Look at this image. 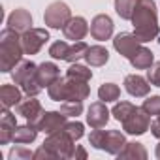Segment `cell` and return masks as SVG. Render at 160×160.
<instances>
[{"label":"cell","instance_id":"7c38bea8","mask_svg":"<svg viewBox=\"0 0 160 160\" xmlns=\"http://www.w3.org/2000/svg\"><path fill=\"white\" fill-rule=\"evenodd\" d=\"M89 23H87V19L85 17H72L66 25H64V28H62V34H64V38L66 40H72V42H81L87 34H89Z\"/></svg>","mask_w":160,"mask_h":160},{"label":"cell","instance_id":"484cf974","mask_svg":"<svg viewBox=\"0 0 160 160\" xmlns=\"http://www.w3.org/2000/svg\"><path fill=\"white\" fill-rule=\"evenodd\" d=\"M138 6V0H115V12L121 19L130 21L134 15V10Z\"/></svg>","mask_w":160,"mask_h":160},{"label":"cell","instance_id":"e575fe53","mask_svg":"<svg viewBox=\"0 0 160 160\" xmlns=\"http://www.w3.org/2000/svg\"><path fill=\"white\" fill-rule=\"evenodd\" d=\"M147 79H149V83L152 87H158L160 89V60L154 62L149 70H147Z\"/></svg>","mask_w":160,"mask_h":160},{"label":"cell","instance_id":"603a6c76","mask_svg":"<svg viewBox=\"0 0 160 160\" xmlns=\"http://www.w3.org/2000/svg\"><path fill=\"white\" fill-rule=\"evenodd\" d=\"M119 160H128V158H136V160H145L147 158V149L138 143V141H130L124 145V149L117 154Z\"/></svg>","mask_w":160,"mask_h":160},{"label":"cell","instance_id":"cb8c5ba5","mask_svg":"<svg viewBox=\"0 0 160 160\" xmlns=\"http://www.w3.org/2000/svg\"><path fill=\"white\" fill-rule=\"evenodd\" d=\"M130 62H132V66H134L136 70H149V68L154 64V55L151 53V49L139 47L138 53L130 58Z\"/></svg>","mask_w":160,"mask_h":160},{"label":"cell","instance_id":"4fadbf2b","mask_svg":"<svg viewBox=\"0 0 160 160\" xmlns=\"http://www.w3.org/2000/svg\"><path fill=\"white\" fill-rule=\"evenodd\" d=\"M113 27L115 25H113L111 17L106 15V13H100L91 23V36L94 40H98V42H106V40H109L113 36Z\"/></svg>","mask_w":160,"mask_h":160},{"label":"cell","instance_id":"7402d4cb","mask_svg":"<svg viewBox=\"0 0 160 160\" xmlns=\"http://www.w3.org/2000/svg\"><path fill=\"white\" fill-rule=\"evenodd\" d=\"M38 128L34 126V124H23V126H15V130H13V143H23V145H27V143H32L36 138H38Z\"/></svg>","mask_w":160,"mask_h":160},{"label":"cell","instance_id":"d4e9b609","mask_svg":"<svg viewBox=\"0 0 160 160\" xmlns=\"http://www.w3.org/2000/svg\"><path fill=\"white\" fill-rule=\"evenodd\" d=\"M119 96H121V89H119V85H115V83H104V85H100V89H98V98L102 100V102H115V100H119Z\"/></svg>","mask_w":160,"mask_h":160},{"label":"cell","instance_id":"d6a6232c","mask_svg":"<svg viewBox=\"0 0 160 160\" xmlns=\"http://www.w3.org/2000/svg\"><path fill=\"white\" fill-rule=\"evenodd\" d=\"M8 158L10 160H30V158H34V152L30 149L23 147V143H19L8 152Z\"/></svg>","mask_w":160,"mask_h":160},{"label":"cell","instance_id":"3957f363","mask_svg":"<svg viewBox=\"0 0 160 160\" xmlns=\"http://www.w3.org/2000/svg\"><path fill=\"white\" fill-rule=\"evenodd\" d=\"M25 49L19 38V32L12 28H4L0 32V72H12L23 60Z\"/></svg>","mask_w":160,"mask_h":160},{"label":"cell","instance_id":"9a60e30c","mask_svg":"<svg viewBox=\"0 0 160 160\" xmlns=\"http://www.w3.org/2000/svg\"><path fill=\"white\" fill-rule=\"evenodd\" d=\"M124 89L130 96H136V98H143L149 94L151 91V85H149V79H145L143 75H138V73H130L124 77Z\"/></svg>","mask_w":160,"mask_h":160},{"label":"cell","instance_id":"ffe728a7","mask_svg":"<svg viewBox=\"0 0 160 160\" xmlns=\"http://www.w3.org/2000/svg\"><path fill=\"white\" fill-rule=\"evenodd\" d=\"M36 64L32 60H21L13 70H12V79H13V83L23 87V83L27 81V79H30L34 73H36Z\"/></svg>","mask_w":160,"mask_h":160},{"label":"cell","instance_id":"30bf717a","mask_svg":"<svg viewBox=\"0 0 160 160\" xmlns=\"http://www.w3.org/2000/svg\"><path fill=\"white\" fill-rule=\"evenodd\" d=\"M15 111H17V115H21L23 119H27V122H30L34 126L40 121V117L43 115V108H42L40 100H36V96H28L27 100H21L15 106Z\"/></svg>","mask_w":160,"mask_h":160},{"label":"cell","instance_id":"1f68e13d","mask_svg":"<svg viewBox=\"0 0 160 160\" xmlns=\"http://www.w3.org/2000/svg\"><path fill=\"white\" fill-rule=\"evenodd\" d=\"M60 111L66 117H77L83 113V102H77V100H70V102H62Z\"/></svg>","mask_w":160,"mask_h":160},{"label":"cell","instance_id":"83f0119b","mask_svg":"<svg viewBox=\"0 0 160 160\" xmlns=\"http://www.w3.org/2000/svg\"><path fill=\"white\" fill-rule=\"evenodd\" d=\"M66 75L70 77H75V79H81V81H91V77H92V70H89L87 66L83 64H79V62H72Z\"/></svg>","mask_w":160,"mask_h":160},{"label":"cell","instance_id":"6da1fadb","mask_svg":"<svg viewBox=\"0 0 160 160\" xmlns=\"http://www.w3.org/2000/svg\"><path fill=\"white\" fill-rule=\"evenodd\" d=\"M130 21L134 25V34L141 43L158 38L160 25H158V13H156L154 0H138V6Z\"/></svg>","mask_w":160,"mask_h":160},{"label":"cell","instance_id":"5b68a950","mask_svg":"<svg viewBox=\"0 0 160 160\" xmlns=\"http://www.w3.org/2000/svg\"><path fill=\"white\" fill-rule=\"evenodd\" d=\"M75 141L66 134V130L62 128V130H57V132H53V134H47V138H45V141H43V145L57 156V160L58 158H70L72 156V151H73V145Z\"/></svg>","mask_w":160,"mask_h":160},{"label":"cell","instance_id":"52a82bcc","mask_svg":"<svg viewBox=\"0 0 160 160\" xmlns=\"http://www.w3.org/2000/svg\"><path fill=\"white\" fill-rule=\"evenodd\" d=\"M151 128V115L143 108H136L132 115L122 122V130L130 136H141Z\"/></svg>","mask_w":160,"mask_h":160},{"label":"cell","instance_id":"277c9868","mask_svg":"<svg viewBox=\"0 0 160 160\" xmlns=\"http://www.w3.org/2000/svg\"><path fill=\"white\" fill-rule=\"evenodd\" d=\"M89 143L94 147V149H100V151H106L109 154H119L124 145H126V139H124V134L119 132V130H102V128H94L91 134H89Z\"/></svg>","mask_w":160,"mask_h":160},{"label":"cell","instance_id":"4dcf8cb0","mask_svg":"<svg viewBox=\"0 0 160 160\" xmlns=\"http://www.w3.org/2000/svg\"><path fill=\"white\" fill-rule=\"evenodd\" d=\"M64 130H66V134H68L73 141L81 139L83 134H85V126H83V122H79V121H70V122H66V124H64Z\"/></svg>","mask_w":160,"mask_h":160},{"label":"cell","instance_id":"8d00e7d4","mask_svg":"<svg viewBox=\"0 0 160 160\" xmlns=\"http://www.w3.org/2000/svg\"><path fill=\"white\" fill-rule=\"evenodd\" d=\"M70 158H72V160H79V158L85 160V158H87V151H85L81 145H75L73 151H72V156H70Z\"/></svg>","mask_w":160,"mask_h":160},{"label":"cell","instance_id":"f1b7e54d","mask_svg":"<svg viewBox=\"0 0 160 160\" xmlns=\"http://www.w3.org/2000/svg\"><path fill=\"white\" fill-rule=\"evenodd\" d=\"M89 45L81 40V42H73V45H70V51H68V57H66V62H77L79 58H85V53H87Z\"/></svg>","mask_w":160,"mask_h":160},{"label":"cell","instance_id":"f546056e","mask_svg":"<svg viewBox=\"0 0 160 160\" xmlns=\"http://www.w3.org/2000/svg\"><path fill=\"white\" fill-rule=\"evenodd\" d=\"M68 51H70V45H68V42H64V40H58V42L51 43V47H49V55H51L53 58H57V60H66Z\"/></svg>","mask_w":160,"mask_h":160},{"label":"cell","instance_id":"ac0fdd59","mask_svg":"<svg viewBox=\"0 0 160 160\" xmlns=\"http://www.w3.org/2000/svg\"><path fill=\"white\" fill-rule=\"evenodd\" d=\"M17 126L15 115L10 113V109L2 108V117H0V145H6L13 141V130Z\"/></svg>","mask_w":160,"mask_h":160},{"label":"cell","instance_id":"836d02e7","mask_svg":"<svg viewBox=\"0 0 160 160\" xmlns=\"http://www.w3.org/2000/svg\"><path fill=\"white\" fill-rule=\"evenodd\" d=\"M149 115H160V96H149L145 102H143V106H141Z\"/></svg>","mask_w":160,"mask_h":160},{"label":"cell","instance_id":"8fae6325","mask_svg":"<svg viewBox=\"0 0 160 160\" xmlns=\"http://www.w3.org/2000/svg\"><path fill=\"white\" fill-rule=\"evenodd\" d=\"M64 124H66V115L60 109L58 111H43V115L36 122V128L43 134H53L57 130H62Z\"/></svg>","mask_w":160,"mask_h":160},{"label":"cell","instance_id":"d590c367","mask_svg":"<svg viewBox=\"0 0 160 160\" xmlns=\"http://www.w3.org/2000/svg\"><path fill=\"white\" fill-rule=\"evenodd\" d=\"M34 158H36V160H45V158H47V160H57V156H55L45 145H42V147L34 152Z\"/></svg>","mask_w":160,"mask_h":160},{"label":"cell","instance_id":"2e32d148","mask_svg":"<svg viewBox=\"0 0 160 160\" xmlns=\"http://www.w3.org/2000/svg\"><path fill=\"white\" fill-rule=\"evenodd\" d=\"M8 28L15 30V32H19V34H23V32H27L28 28H32V15H30V12L25 10V8L13 10V12L10 13V17H8Z\"/></svg>","mask_w":160,"mask_h":160},{"label":"cell","instance_id":"d6986e66","mask_svg":"<svg viewBox=\"0 0 160 160\" xmlns=\"http://www.w3.org/2000/svg\"><path fill=\"white\" fill-rule=\"evenodd\" d=\"M23 100V89H19L17 85H2L0 87V104L2 108L10 109L13 106H17Z\"/></svg>","mask_w":160,"mask_h":160},{"label":"cell","instance_id":"7a4b0ae2","mask_svg":"<svg viewBox=\"0 0 160 160\" xmlns=\"http://www.w3.org/2000/svg\"><path fill=\"white\" fill-rule=\"evenodd\" d=\"M87 83L89 81H81V79H75L70 75L58 77L53 85L47 87V94L55 102H70V100L83 102L91 94V87Z\"/></svg>","mask_w":160,"mask_h":160},{"label":"cell","instance_id":"e0dca14e","mask_svg":"<svg viewBox=\"0 0 160 160\" xmlns=\"http://www.w3.org/2000/svg\"><path fill=\"white\" fill-rule=\"evenodd\" d=\"M36 77L40 85L45 89L49 85H53L57 79L60 77V68L55 64V62H42L38 68H36Z\"/></svg>","mask_w":160,"mask_h":160},{"label":"cell","instance_id":"ba28073f","mask_svg":"<svg viewBox=\"0 0 160 160\" xmlns=\"http://www.w3.org/2000/svg\"><path fill=\"white\" fill-rule=\"evenodd\" d=\"M49 40V32L45 28H28L21 34V43L25 49V55H36Z\"/></svg>","mask_w":160,"mask_h":160},{"label":"cell","instance_id":"4316f807","mask_svg":"<svg viewBox=\"0 0 160 160\" xmlns=\"http://www.w3.org/2000/svg\"><path fill=\"white\" fill-rule=\"evenodd\" d=\"M136 109V106L134 104H130V102H117L115 106H113V109H111V115H113V119L115 121H119V122H124L130 115H132V111Z\"/></svg>","mask_w":160,"mask_h":160},{"label":"cell","instance_id":"44dd1931","mask_svg":"<svg viewBox=\"0 0 160 160\" xmlns=\"http://www.w3.org/2000/svg\"><path fill=\"white\" fill-rule=\"evenodd\" d=\"M85 60H87V64L92 66V68L104 66V64L109 60V51H108L106 47H102V45H92V47L87 49Z\"/></svg>","mask_w":160,"mask_h":160},{"label":"cell","instance_id":"5bb4252c","mask_svg":"<svg viewBox=\"0 0 160 160\" xmlns=\"http://www.w3.org/2000/svg\"><path fill=\"white\" fill-rule=\"evenodd\" d=\"M109 115L111 111L106 108V102H94L87 109V124L91 128H104L109 122Z\"/></svg>","mask_w":160,"mask_h":160},{"label":"cell","instance_id":"74e56055","mask_svg":"<svg viewBox=\"0 0 160 160\" xmlns=\"http://www.w3.org/2000/svg\"><path fill=\"white\" fill-rule=\"evenodd\" d=\"M149 130H151V134H152L154 138L160 139V115H156V119L151 122V128H149Z\"/></svg>","mask_w":160,"mask_h":160},{"label":"cell","instance_id":"f35d334b","mask_svg":"<svg viewBox=\"0 0 160 160\" xmlns=\"http://www.w3.org/2000/svg\"><path fill=\"white\" fill-rule=\"evenodd\" d=\"M154 154H156V158H158V160H160V143H158V145H156V152H154Z\"/></svg>","mask_w":160,"mask_h":160},{"label":"cell","instance_id":"8992f818","mask_svg":"<svg viewBox=\"0 0 160 160\" xmlns=\"http://www.w3.org/2000/svg\"><path fill=\"white\" fill-rule=\"evenodd\" d=\"M72 19V10L66 2L62 0H57V2H51L47 8H45V13H43V23L49 27V28H55V30H60L64 28V25Z\"/></svg>","mask_w":160,"mask_h":160},{"label":"cell","instance_id":"9c48e42d","mask_svg":"<svg viewBox=\"0 0 160 160\" xmlns=\"http://www.w3.org/2000/svg\"><path fill=\"white\" fill-rule=\"evenodd\" d=\"M113 47H115V51L121 55V57H124V58H132L136 53H138V49L141 47V42L136 38V34H132V32H121V34H117L115 38H113Z\"/></svg>","mask_w":160,"mask_h":160}]
</instances>
